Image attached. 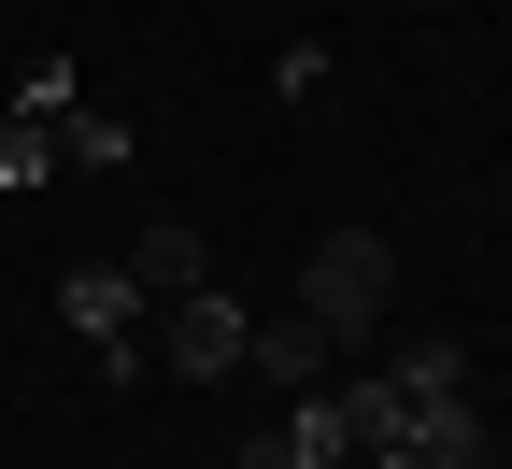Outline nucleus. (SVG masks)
Instances as JSON below:
<instances>
[{
  "mask_svg": "<svg viewBox=\"0 0 512 469\" xmlns=\"http://www.w3.org/2000/svg\"><path fill=\"white\" fill-rule=\"evenodd\" d=\"M299 313L328 327V342H370V327L399 313V242H384V228H313V256H299Z\"/></svg>",
  "mask_w": 512,
  "mask_h": 469,
  "instance_id": "nucleus-1",
  "label": "nucleus"
},
{
  "mask_svg": "<svg viewBox=\"0 0 512 469\" xmlns=\"http://www.w3.org/2000/svg\"><path fill=\"white\" fill-rule=\"evenodd\" d=\"M242 342H256V313H242L228 285H185V299H157V356H171L185 384H242Z\"/></svg>",
  "mask_w": 512,
  "mask_h": 469,
  "instance_id": "nucleus-2",
  "label": "nucleus"
},
{
  "mask_svg": "<svg viewBox=\"0 0 512 469\" xmlns=\"http://www.w3.org/2000/svg\"><path fill=\"white\" fill-rule=\"evenodd\" d=\"M228 469H356V427H342V398H328V384H299V398H285V413L256 427Z\"/></svg>",
  "mask_w": 512,
  "mask_h": 469,
  "instance_id": "nucleus-3",
  "label": "nucleus"
},
{
  "mask_svg": "<svg viewBox=\"0 0 512 469\" xmlns=\"http://www.w3.org/2000/svg\"><path fill=\"white\" fill-rule=\"evenodd\" d=\"M57 327L100 356V342H143V327H157V299L128 285V256H114V271H72V285H57Z\"/></svg>",
  "mask_w": 512,
  "mask_h": 469,
  "instance_id": "nucleus-4",
  "label": "nucleus"
},
{
  "mask_svg": "<svg viewBox=\"0 0 512 469\" xmlns=\"http://www.w3.org/2000/svg\"><path fill=\"white\" fill-rule=\"evenodd\" d=\"M128 285H143V299H185V285H214L200 228H185V214H143V228H128Z\"/></svg>",
  "mask_w": 512,
  "mask_h": 469,
  "instance_id": "nucleus-5",
  "label": "nucleus"
},
{
  "mask_svg": "<svg viewBox=\"0 0 512 469\" xmlns=\"http://www.w3.org/2000/svg\"><path fill=\"white\" fill-rule=\"evenodd\" d=\"M242 370L271 384V398H299V384H328V327H313V313H271V327H256V342H242Z\"/></svg>",
  "mask_w": 512,
  "mask_h": 469,
  "instance_id": "nucleus-6",
  "label": "nucleus"
},
{
  "mask_svg": "<svg viewBox=\"0 0 512 469\" xmlns=\"http://www.w3.org/2000/svg\"><path fill=\"white\" fill-rule=\"evenodd\" d=\"M413 455H427V469H484V455H498L484 398H470V384H456V398H413Z\"/></svg>",
  "mask_w": 512,
  "mask_h": 469,
  "instance_id": "nucleus-7",
  "label": "nucleus"
},
{
  "mask_svg": "<svg viewBox=\"0 0 512 469\" xmlns=\"http://www.w3.org/2000/svg\"><path fill=\"white\" fill-rule=\"evenodd\" d=\"M57 157H86V171H128V157H143V128H128V114H57Z\"/></svg>",
  "mask_w": 512,
  "mask_h": 469,
  "instance_id": "nucleus-8",
  "label": "nucleus"
},
{
  "mask_svg": "<svg viewBox=\"0 0 512 469\" xmlns=\"http://www.w3.org/2000/svg\"><path fill=\"white\" fill-rule=\"evenodd\" d=\"M43 171H57V128L43 114H0V199H29Z\"/></svg>",
  "mask_w": 512,
  "mask_h": 469,
  "instance_id": "nucleus-9",
  "label": "nucleus"
},
{
  "mask_svg": "<svg viewBox=\"0 0 512 469\" xmlns=\"http://www.w3.org/2000/svg\"><path fill=\"white\" fill-rule=\"evenodd\" d=\"M456 384H470V342H413L399 356V398H456Z\"/></svg>",
  "mask_w": 512,
  "mask_h": 469,
  "instance_id": "nucleus-10",
  "label": "nucleus"
},
{
  "mask_svg": "<svg viewBox=\"0 0 512 469\" xmlns=\"http://www.w3.org/2000/svg\"><path fill=\"white\" fill-rule=\"evenodd\" d=\"M72 100H86V86H72V57H29V86H15V114H43V128H57Z\"/></svg>",
  "mask_w": 512,
  "mask_h": 469,
  "instance_id": "nucleus-11",
  "label": "nucleus"
}]
</instances>
